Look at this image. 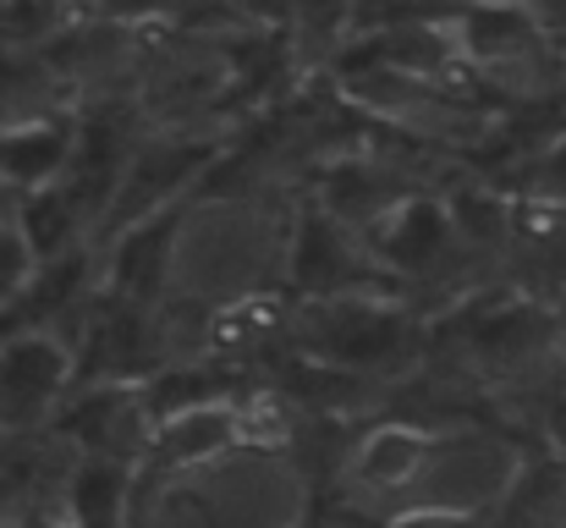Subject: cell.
Masks as SVG:
<instances>
[{"instance_id": "6da1fadb", "label": "cell", "mask_w": 566, "mask_h": 528, "mask_svg": "<svg viewBox=\"0 0 566 528\" xmlns=\"http://www.w3.org/2000/svg\"><path fill=\"white\" fill-rule=\"evenodd\" d=\"M77 348L50 331L0 337V446H28L55 435L77 396Z\"/></svg>"}, {"instance_id": "7a4b0ae2", "label": "cell", "mask_w": 566, "mask_h": 528, "mask_svg": "<svg viewBox=\"0 0 566 528\" xmlns=\"http://www.w3.org/2000/svg\"><path fill=\"white\" fill-rule=\"evenodd\" d=\"M434 441L440 435L418 418H375L369 429H358L353 452L336 468L342 507L353 518H379V524L396 518L412 501V490L434 457Z\"/></svg>"}, {"instance_id": "3957f363", "label": "cell", "mask_w": 566, "mask_h": 528, "mask_svg": "<svg viewBox=\"0 0 566 528\" xmlns=\"http://www.w3.org/2000/svg\"><path fill=\"white\" fill-rule=\"evenodd\" d=\"M523 452L501 435H484V429H457V435H440L434 441V457L412 490L407 507H434V513H451V518H479L490 507H501L506 496H517L523 485Z\"/></svg>"}, {"instance_id": "277c9868", "label": "cell", "mask_w": 566, "mask_h": 528, "mask_svg": "<svg viewBox=\"0 0 566 528\" xmlns=\"http://www.w3.org/2000/svg\"><path fill=\"white\" fill-rule=\"evenodd\" d=\"M33 276H39V253H33L17 209H6L0 215V320L22 303V292L33 287Z\"/></svg>"}, {"instance_id": "5b68a950", "label": "cell", "mask_w": 566, "mask_h": 528, "mask_svg": "<svg viewBox=\"0 0 566 528\" xmlns=\"http://www.w3.org/2000/svg\"><path fill=\"white\" fill-rule=\"evenodd\" d=\"M523 187H528L523 198H539V204L566 209V133L545 149V155H534V161H528V182H523Z\"/></svg>"}, {"instance_id": "8992f818", "label": "cell", "mask_w": 566, "mask_h": 528, "mask_svg": "<svg viewBox=\"0 0 566 528\" xmlns=\"http://www.w3.org/2000/svg\"><path fill=\"white\" fill-rule=\"evenodd\" d=\"M379 528H473V524L451 518V513H434V507H401L396 518H385Z\"/></svg>"}]
</instances>
